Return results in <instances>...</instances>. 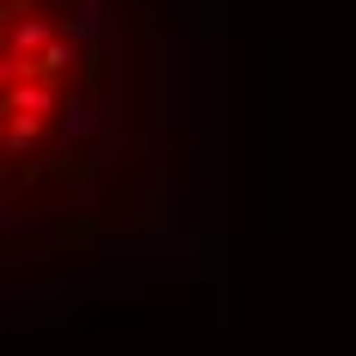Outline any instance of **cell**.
<instances>
[{
  "instance_id": "cell-1",
  "label": "cell",
  "mask_w": 356,
  "mask_h": 356,
  "mask_svg": "<svg viewBox=\"0 0 356 356\" xmlns=\"http://www.w3.org/2000/svg\"><path fill=\"white\" fill-rule=\"evenodd\" d=\"M160 0H0V258L105 234L154 191Z\"/></svg>"
}]
</instances>
